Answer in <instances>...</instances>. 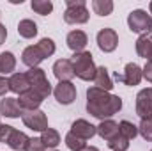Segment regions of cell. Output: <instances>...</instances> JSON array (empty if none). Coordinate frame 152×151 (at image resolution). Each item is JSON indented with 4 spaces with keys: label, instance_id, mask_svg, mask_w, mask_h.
Instances as JSON below:
<instances>
[{
    "label": "cell",
    "instance_id": "6da1fadb",
    "mask_svg": "<svg viewBox=\"0 0 152 151\" xmlns=\"http://www.w3.org/2000/svg\"><path fill=\"white\" fill-rule=\"evenodd\" d=\"M120 109H122V98L97 87L87 89V110L96 119H101V121L110 119Z\"/></svg>",
    "mask_w": 152,
    "mask_h": 151
},
{
    "label": "cell",
    "instance_id": "7a4b0ae2",
    "mask_svg": "<svg viewBox=\"0 0 152 151\" xmlns=\"http://www.w3.org/2000/svg\"><path fill=\"white\" fill-rule=\"evenodd\" d=\"M53 53H55V41L50 38H42L37 44H30L23 50L21 61L28 68H37L46 57H51Z\"/></svg>",
    "mask_w": 152,
    "mask_h": 151
},
{
    "label": "cell",
    "instance_id": "3957f363",
    "mask_svg": "<svg viewBox=\"0 0 152 151\" xmlns=\"http://www.w3.org/2000/svg\"><path fill=\"white\" fill-rule=\"evenodd\" d=\"M71 64H73V70H75V76L81 78V80H94L96 75V66H94V61H92V53L90 52H78L75 53L71 59Z\"/></svg>",
    "mask_w": 152,
    "mask_h": 151
},
{
    "label": "cell",
    "instance_id": "277c9868",
    "mask_svg": "<svg viewBox=\"0 0 152 151\" xmlns=\"http://www.w3.org/2000/svg\"><path fill=\"white\" fill-rule=\"evenodd\" d=\"M66 13H64V21L69 25H81L88 21V9L85 5V0H66Z\"/></svg>",
    "mask_w": 152,
    "mask_h": 151
},
{
    "label": "cell",
    "instance_id": "5b68a950",
    "mask_svg": "<svg viewBox=\"0 0 152 151\" xmlns=\"http://www.w3.org/2000/svg\"><path fill=\"white\" fill-rule=\"evenodd\" d=\"M127 25H129L131 32L149 36L152 32V16L147 14V11H143V9H134L127 16Z\"/></svg>",
    "mask_w": 152,
    "mask_h": 151
},
{
    "label": "cell",
    "instance_id": "8992f818",
    "mask_svg": "<svg viewBox=\"0 0 152 151\" xmlns=\"http://www.w3.org/2000/svg\"><path fill=\"white\" fill-rule=\"evenodd\" d=\"M27 76H28V82H30V89L34 93H37L42 100L51 94V84L46 78L44 70H41V68H30V71H27Z\"/></svg>",
    "mask_w": 152,
    "mask_h": 151
},
{
    "label": "cell",
    "instance_id": "52a82bcc",
    "mask_svg": "<svg viewBox=\"0 0 152 151\" xmlns=\"http://www.w3.org/2000/svg\"><path fill=\"white\" fill-rule=\"evenodd\" d=\"M21 121L27 128L34 130V132H44L48 128V117L42 110H25L21 114Z\"/></svg>",
    "mask_w": 152,
    "mask_h": 151
},
{
    "label": "cell",
    "instance_id": "ba28073f",
    "mask_svg": "<svg viewBox=\"0 0 152 151\" xmlns=\"http://www.w3.org/2000/svg\"><path fill=\"white\" fill-rule=\"evenodd\" d=\"M136 114L142 117V121L152 119V87L142 89L136 96Z\"/></svg>",
    "mask_w": 152,
    "mask_h": 151
},
{
    "label": "cell",
    "instance_id": "9c48e42d",
    "mask_svg": "<svg viewBox=\"0 0 152 151\" xmlns=\"http://www.w3.org/2000/svg\"><path fill=\"white\" fill-rule=\"evenodd\" d=\"M142 68L136 64V62H129V64H126V68H124V73L122 75H115V80H118V82H124L126 85H129V87H133V85H138L140 82H142Z\"/></svg>",
    "mask_w": 152,
    "mask_h": 151
},
{
    "label": "cell",
    "instance_id": "30bf717a",
    "mask_svg": "<svg viewBox=\"0 0 152 151\" xmlns=\"http://www.w3.org/2000/svg\"><path fill=\"white\" fill-rule=\"evenodd\" d=\"M97 46L101 52L110 53L118 46V36L113 29H101L97 32Z\"/></svg>",
    "mask_w": 152,
    "mask_h": 151
},
{
    "label": "cell",
    "instance_id": "8fae6325",
    "mask_svg": "<svg viewBox=\"0 0 152 151\" xmlns=\"http://www.w3.org/2000/svg\"><path fill=\"white\" fill-rule=\"evenodd\" d=\"M55 100L62 105H71L76 100V87L73 82H58V85L53 91Z\"/></svg>",
    "mask_w": 152,
    "mask_h": 151
},
{
    "label": "cell",
    "instance_id": "7c38bea8",
    "mask_svg": "<svg viewBox=\"0 0 152 151\" xmlns=\"http://www.w3.org/2000/svg\"><path fill=\"white\" fill-rule=\"evenodd\" d=\"M53 75L57 76L58 82H71L75 78V70L69 59H58L53 64Z\"/></svg>",
    "mask_w": 152,
    "mask_h": 151
},
{
    "label": "cell",
    "instance_id": "4fadbf2b",
    "mask_svg": "<svg viewBox=\"0 0 152 151\" xmlns=\"http://www.w3.org/2000/svg\"><path fill=\"white\" fill-rule=\"evenodd\" d=\"M71 133L76 135V137H80V139H83V141H88V139H92V137L97 133V130H96V126L90 124L88 121H85V119H76L75 123L71 124Z\"/></svg>",
    "mask_w": 152,
    "mask_h": 151
},
{
    "label": "cell",
    "instance_id": "5bb4252c",
    "mask_svg": "<svg viewBox=\"0 0 152 151\" xmlns=\"http://www.w3.org/2000/svg\"><path fill=\"white\" fill-rule=\"evenodd\" d=\"M41 103H42V98L39 96L37 93H34L32 89H28L27 93L20 94V98H18V105L21 107L23 112L25 110H37L41 107Z\"/></svg>",
    "mask_w": 152,
    "mask_h": 151
},
{
    "label": "cell",
    "instance_id": "9a60e30c",
    "mask_svg": "<svg viewBox=\"0 0 152 151\" xmlns=\"http://www.w3.org/2000/svg\"><path fill=\"white\" fill-rule=\"evenodd\" d=\"M9 80V91L16 93V94H23L30 89V82H28V76L27 73H12Z\"/></svg>",
    "mask_w": 152,
    "mask_h": 151
},
{
    "label": "cell",
    "instance_id": "2e32d148",
    "mask_svg": "<svg viewBox=\"0 0 152 151\" xmlns=\"http://www.w3.org/2000/svg\"><path fill=\"white\" fill-rule=\"evenodd\" d=\"M66 43H67V46H69L75 53H78V52H83V48H85L87 43H88V38H87V34H85L83 30H71V32L67 34Z\"/></svg>",
    "mask_w": 152,
    "mask_h": 151
},
{
    "label": "cell",
    "instance_id": "e0dca14e",
    "mask_svg": "<svg viewBox=\"0 0 152 151\" xmlns=\"http://www.w3.org/2000/svg\"><path fill=\"white\" fill-rule=\"evenodd\" d=\"M23 114L21 107L18 105V100L16 98H4L0 101V115H5V117H11V119H16Z\"/></svg>",
    "mask_w": 152,
    "mask_h": 151
},
{
    "label": "cell",
    "instance_id": "ac0fdd59",
    "mask_svg": "<svg viewBox=\"0 0 152 151\" xmlns=\"http://www.w3.org/2000/svg\"><path fill=\"white\" fill-rule=\"evenodd\" d=\"M96 130H97L101 139L110 142V141H113L115 137L118 135V123H115L112 119H104V121H101L99 126H96Z\"/></svg>",
    "mask_w": 152,
    "mask_h": 151
},
{
    "label": "cell",
    "instance_id": "d6986e66",
    "mask_svg": "<svg viewBox=\"0 0 152 151\" xmlns=\"http://www.w3.org/2000/svg\"><path fill=\"white\" fill-rule=\"evenodd\" d=\"M94 87L97 89H103V91H112L113 89V80L108 75V70L104 66H99L96 68V75H94Z\"/></svg>",
    "mask_w": 152,
    "mask_h": 151
},
{
    "label": "cell",
    "instance_id": "ffe728a7",
    "mask_svg": "<svg viewBox=\"0 0 152 151\" xmlns=\"http://www.w3.org/2000/svg\"><path fill=\"white\" fill-rule=\"evenodd\" d=\"M28 141H30V139L27 137V133L14 130V132H12V135H11V137H9V141H7V146H9L11 150H14V151H25V150H27Z\"/></svg>",
    "mask_w": 152,
    "mask_h": 151
},
{
    "label": "cell",
    "instance_id": "44dd1931",
    "mask_svg": "<svg viewBox=\"0 0 152 151\" xmlns=\"http://www.w3.org/2000/svg\"><path fill=\"white\" fill-rule=\"evenodd\" d=\"M39 139L42 141L44 148H51V150H55V148L60 144V133H58L57 130H53V128H46V130L41 133Z\"/></svg>",
    "mask_w": 152,
    "mask_h": 151
},
{
    "label": "cell",
    "instance_id": "7402d4cb",
    "mask_svg": "<svg viewBox=\"0 0 152 151\" xmlns=\"http://www.w3.org/2000/svg\"><path fill=\"white\" fill-rule=\"evenodd\" d=\"M18 34L25 39H32L37 36V25L32 20H21L18 23Z\"/></svg>",
    "mask_w": 152,
    "mask_h": 151
},
{
    "label": "cell",
    "instance_id": "603a6c76",
    "mask_svg": "<svg viewBox=\"0 0 152 151\" xmlns=\"http://www.w3.org/2000/svg\"><path fill=\"white\" fill-rule=\"evenodd\" d=\"M14 68H16V57L11 52L0 53V73L9 75V73L14 71Z\"/></svg>",
    "mask_w": 152,
    "mask_h": 151
},
{
    "label": "cell",
    "instance_id": "cb8c5ba5",
    "mask_svg": "<svg viewBox=\"0 0 152 151\" xmlns=\"http://www.w3.org/2000/svg\"><path fill=\"white\" fill-rule=\"evenodd\" d=\"M92 9L99 16H108L113 13V2L112 0H92Z\"/></svg>",
    "mask_w": 152,
    "mask_h": 151
},
{
    "label": "cell",
    "instance_id": "d4e9b609",
    "mask_svg": "<svg viewBox=\"0 0 152 151\" xmlns=\"http://www.w3.org/2000/svg\"><path fill=\"white\" fill-rule=\"evenodd\" d=\"M152 48V36H140L136 41V53L143 59H147L149 52Z\"/></svg>",
    "mask_w": 152,
    "mask_h": 151
},
{
    "label": "cell",
    "instance_id": "484cf974",
    "mask_svg": "<svg viewBox=\"0 0 152 151\" xmlns=\"http://www.w3.org/2000/svg\"><path fill=\"white\" fill-rule=\"evenodd\" d=\"M118 133L122 137H126L127 141H131V139H134L138 135V126H134L129 121H120L118 123Z\"/></svg>",
    "mask_w": 152,
    "mask_h": 151
},
{
    "label": "cell",
    "instance_id": "4316f807",
    "mask_svg": "<svg viewBox=\"0 0 152 151\" xmlns=\"http://www.w3.org/2000/svg\"><path fill=\"white\" fill-rule=\"evenodd\" d=\"M30 7H32V11H36L41 16H48L53 11V4L50 0H32Z\"/></svg>",
    "mask_w": 152,
    "mask_h": 151
},
{
    "label": "cell",
    "instance_id": "83f0119b",
    "mask_svg": "<svg viewBox=\"0 0 152 151\" xmlns=\"http://www.w3.org/2000/svg\"><path fill=\"white\" fill-rule=\"evenodd\" d=\"M66 146H67L71 151H81L83 148H87V142H85L83 139L76 137V135H73V133L69 132V133L66 135Z\"/></svg>",
    "mask_w": 152,
    "mask_h": 151
},
{
    "label": "cell",
    "instance_id": "f1b7e54d",
    "mask_svg": "<svg viewBox=\"0 0 152 151\" xmlns=\"http://www.w3.org/2000/svg\"><path fill=\"white\" fill-rule=\"evenodd\" d=\"M108 148H110V150H113V151H127V150H129V141L118 133L113 141H110V142H108Z\"/></svg>",
    "mask_w": 152,
    "mask_h": 151
},
{
    "label": "cell",
    "instance_id": "f546056e",
    "mask_svg": "<svg viewBox=\"0 0 152 151\" xmlns=\"http://www.w3.org/2000/svg\"><path fill=\"white\" fill-rule=\"evenodd\" d=\"M138 133H140L145 141L152 142V119H145V121L140 123V126H138Z\"/></svg>",
    "mask_w": 152,
    "mask_h": 151
},
{
    "label": "cell",
    "instance_id": "4dcf8cb0",
    "mask_svg": "<svg viewBox=\"0 0 152 151\" xmlns=\"http://www.w3.org/2000/svg\"><path fill=\"white\" fill-rule=\"evenodd\" d=\"M12 132H14L12 126H9V124H0V142L7 144V141H9V137L12 135Z\"/></svg>",
    "mask_w": 152,
    "mask_h": 151
},
{
    "label": "cell",
    "instance_id": "1f68e13d",
    "mask_svg": "<svg viewBox=\"0 0 152 151\" xmlns=\"http://www.w3.org/2000/svg\"><path fill=\"white\" fill-rule=\"evenodd\" d=\"M25 151H46V148H44V144H42L41 139H30Z\"/></svg>",
    "mask_w": 152,
    "mask_h": 151
},
{
    "label": "cell",
    "instance_id": "d6a6232c",
    "mask_svg": "<svg viewBox=\"0 0 152 151\" xmlns=\"http://www.w3.org/2000/svg\"><path fill=\"white\" fill-rule=\"evenodd\" d=\"M142 75H143V78H145L147 82L152 84V62H147V64L142 68Z\"/></svg>",
    "mask_w": 152,
    "mask_h": 151
},
{
    "label": "cell",
    "instance_id": "836d02e7",
    "mask_svg": "<svg viewBox=\"0 0 152 151\" xmlns=\"http://www.w3.org/2000/svg\"><path fill=\"white\" fill-rule=\"evenodd\" d=\"M7 91H9V80L0 76V96H5Z\"/></svg>",
    "mask_w": 152,
    "mask_h": 151
},
{
    "label": "cell",
    "instance_id": "e575fe53",
    "mask_svg": "<svg viewBox=\"0 0 152 151\" xmlns=\"http://www.w3.org/2000/svg\"><path fill=\"white\" fill-rule=\"evenodd\" d=\"M5 38H7V29H5V25L0 23V46L5 43Z\"/></svg>",
    "mask_w": 152,
    "mask_h": 151
},
{
    "label": "cell",
    "instance_id": "d590c367",
    "mask_svg": "<svg viewBox=\"0 0 152 151\" xmlns=\"http://www.w3.org/2000/svg\"><path fill=\"white\" fill-rule=\"evenodd\" d=\"M81 151H99L97 148H94V146H87V148H83Z\"/></svg>",
    "mask_w": 152,
    "mask_h": 151
},
{
    "label": "cell",
    "instance_id": "8d00e7d4",
    "mask_svg": "<svg viewBox=\"0 0 152 151\" xmlns=\"http://www.w3.org/2000/svg\"><path fill=\"white\" fill-rule=\"evenodd\" d=\"M147 62H152V48H151V52H149V55H147Z\"/></svg>",
    "mask_w": 152,
    "mask_h": 151
},
{
    "label": "cell",
    "instance_id": "74e56055",
    "mask_svg": "<svg viewBox=\"0 0 152 151\" xmlns=\"http://www.w3.org/2000/svg\"><path fill=\"white\" fill-rule=\"evenodd\" d=\"M149 9H151V14H152V2L149 4Z\"/></svg>",
    "mask_w": 152,
    "mask_h": 151
},
{
    "label": "cell",
    "instance_id": "f35d334b",
    "mask_svg": "<svg viewBox=\"0 0 152 151\" xmlns=\"http://www.w3.org/2000/svg\"><path fill=\"white\" fill-rule=\"evenodd\" d=\"M53 151H57V150H53Z\"/></svg>",
    "mask_w": 152,
    "mask_h": 151
},
{
    "label": "cell",
    "instance_id": "ab89813d",
    "mask_svg": "<svg viewBox=\"0 0 152 151\" xmlns=\"http://www.w3.org/2000/svg\"><path fill=\"white\" fill-rule=\"evenodd\" d=\"M151 151H152V150H151Z\"/></svg>",
    "mask_w": 152,
    "mask_h": 151
}]
</instances>
